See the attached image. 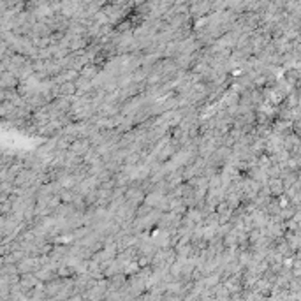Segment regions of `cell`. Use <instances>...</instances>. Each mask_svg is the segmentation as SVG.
I'll return each mask as SVG.
<instances>
[{
  "mask_svg": "<svg viewBox=\"0 0 301 301\" xmlns=\"http://www.w3.org/2000/svg\"><path fill=\"white\" fill-rule=\"evenodd\" d=\"M182 245H185V241H182L180 245H175L176 246V252H182ZM190 254V245H187L185 248H183V255H189Z\"/></svg>",
  "mask_w": 301,
  "mask_h": 301,
  "instance_id": "obj_1",
  "label": "cell"
}]
</instances>
